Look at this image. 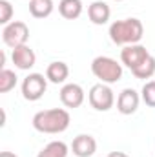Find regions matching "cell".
<instances>
[{"label": "cell", "mask_w": 155, "mask_h": 157, "mask_svg": "<svg viewBox=\"0 0 155 157\" xmlns=\"http://www.w3.org/2000/svg\"><path fill=\"white\" fill-rule=\"evenodd\" d=\"M46 90H47V77H44L42 73H29L22 80V97L29 102L42 99Z\"/></svg>", "instance_id": "obj_6"}, {"label": "cell", "mask_w": 155, "mask_h": 157, "mask_svg": "<svg viewBox=\"0 0 155 157\" xmlns=\"http://www.w3.org/2000/svg\"><path fill=\"white\" fill-rule=\"evenodd\" d=\"M141 99L146 106L150 108H155V80H150L142 86L141 90Z\"/></svg>", "instance_id": "obj_19"}, {"label": "cell", "mask_w": 155, "mask_h": 157, "mask_svg": "<svg viewBox=\"0 0 155 157\" xmlns=\"http://www.w3.org/2000/svg\"><path fill=\"white\" fill-rule=\"evenodd\" d=\"M71 152L77 157H91L97 152V141L88 133H80L71 143Z\"/></svg>", "instance_id": "obj_11"}, {"label": "cell", "mask_w": 155, "mask_h": 157, "mask_svg": "<svg viewBox=\"0 0 155 157\" xmlns=\"http://www.w3.org/2000/svg\"><path fill=\"white\" fill-rule=\"evenodd\" d=\"M91 73L104 84H115L122 78V66L112 57H95L91 60Z\"/></svg>", "instance_id": "obj_3"}, {"label": "cell", "mask_w": 155, "mask_h": 157, "mask_svg": "<svg viewBox=\"0 0 155 157\" xmlns=\"http://www.w3.org/2000/svg\"><path fill=\"white\" fill-rule=\"evenodd\" d=\"M110 17H112V9H110V6H108L106 2L95 0L93 4H89V7H88V18H89L95 26L106 24V22L110 20Z\"/></svg>", "instance_id": "obj_12"}, {"label": "cell", "mask_w": 155, "mask_h": 157, "mask_svg": "<svg viewBox=\"0 0 155 157\" xmlns=\"http://www.w3.org/2000/svg\"><path fill=\"white\" fill-rule=\"evenodd\" d=\"M144 35V26L139 18H124L115 20L110 26V39L117 46H130L139 44V40Z\"/></svg>", "instance_id": "obj_2"}, {"label": "cell", "mask_w": 155, "mask_h": 157, "mask_svg": "<svg viewBox=\"0 0 155 157\" xmlns=\"http://www.w3.org/2000/svg\"><path fill=\"white\" fill-rule=\"evenodd\" d=\"M131 73H133L137 78H144V80H146V78H152L155 75V57L150 55V57H148L139 68H135Z\"/></svg>", "instance_id": "obj_17"}, {"label": "cell", "mask_w": 155, "mask_h": 157, "mask_svg": "<svg viewBox=\"0 0 155 157\" xmlns=\"http://www.w3.org/2000/svg\"><path fill=\"white\" fill-rule=\"evenodd\" d=\"M53 0H31L29 2V13L35 18H46L53 13Z\"/></svg>", "instance_id": "obj_16"}, {"label": "cell", "mask_w": 155, "mask_h": 157, "mask_svg": "<svg viewBox=\"0 0 155 157\" xmlns=\"http://www.w3.org/2000/svg\"><path fill=\"white\" fill-rule=\"evenodd\" d=\"M84 90H82V86L80 84H75V82H68V84H64L62 86V90H60V102L66 106V108H78V106H82V102H84Z\"/></svg>", "instance_id": "obj_9"}, {"label": "cell", "mask_w": 155, "mask_h": 157, "mask_svg": "<svg viewBox=\"0 0 155 157\" xmlns=\"http://www.w3.org/2000/svg\"><path fill=\"white\" fill-rule=\"evenodd\" d=\"M11 17H13V6H11V2L9 0H0V24L7 26L9 22H13Z\"/></svg>", "instance_id": "obj_20"}, {"label": "cell", "mask_w": 155, "mask_h": 157, "mask_svg": "<svg viewBox=\"0 0 155 157\" xmlns=\"http://www.w3.org/2000/svg\"><path fill=\"white\" fill-rule=\"evenodd\" d=\"M141 95L133 90V88H124L119 97H117V110L122 113V115H131L137 112L139 108V102H141Z\"/></svg>", "instance_id": "obj_8"}, {"label": "cell", "mask_w": 155, "mask_h": 157, "mask_svg": "<svg viewBox=\"0 0 155 157\" xmlns=\"http://www.w3.org/2000/svg\"><path fill=\"white\" fill-rule=\"evenodd\" d=\"M33 128L40 133H62L68 130L71 117L70 112L64 108H51V110H42L33 115Z\"/></svg>", "instance_id": "obj_1"}, {"label": "cell", "mask_w": 155, "mask_h": 157, "mask_svg": "<svg viewBox=\"0 0 155 157\" xmlns=\"http://www.w3.org/2000/svg\"><path fill=\"white\" fill-rule=\"evenodd\" d=\"M148 57H150L148 49H146L144 46H141V44H130V46H124L122 51H120V62H122L126 68H130L131 71H133L135 68H139Z\"/></svg>", "instance_id": "obj_7"}, {"label": "cell", "mask_w": 155, "mask_h": 157, "mask_svg": "<svg viewBox=\"0 0 155 157\" xmlns=\"http://www.w3.org/2000/svg\"><path fill=\"white\" fill-rule=\"evenodd\" d=\"M0 157H18V155H15L13 152H2V154H0Z\"/></svg>", "instance_id": "obj_23"}, {"label": "cell", "mask_w": 155, "mask_h": 157, "mask_svg": "<svg viewBox=\"0 0 155 157\" xmlns=\"http://www.w3.org/2000/svg\"><path fill=\"white\" fill-rule=\"evenodd\" d=\"M59 13L66 20H75L82 15V2L80 0H60L59 2Z\"/></svg>", "instance_id": "obj_14"}, {"label": "cell", "mask_w": 155, "mask_h": 157, "mask_svg": "<svg viewBox=\"0 0 155 157\" xmlns=\"http://www.w3.org/2000/svg\"><path fill=\"white\" fill-rule=\"evenodd\" d=\"M68 152L70 148L64 141H51L40 150L37 157H68Z\"/></svg>", "instance_id": "obj_15"}, {"label": "cell", "mask_w": 155, "mask_h": 157, "mask_svg": "<svg viewBox=\"0 0 155 157\" xmlns=\"http://www.w3.org/2000/svg\"><path fill=\"white\" fill-rule=\"evenodd\" d=\"M46 77H47L49 82H53V84H64L66 78L70 77V68H68L66 62H62V60H55V62H51V64L47 66V70H46Z\"/></svg>", "instance_id": "obj_13"}, {"label": "cell", "mask_w": 155, "mask_h": 157, "mask_svg": "<svg viewBox=\"0 0 155 157\" xmlns=\"http://www.w3.org/2000/svg\"><path fill=\"white\" fill-rule=\"evenodd\" d=\"M17 75L11 70H0V93H7L17 86Z\"/></svg>", "instance_id": "obj_18"}, {"label": "cell", "mask_w": 155, "mask_h": 157, "mask_svg": "<svg viewBox=\"0 0 155 157\" xmlns=\"http://www.w3.org/2000/svg\"><path fill=\"white\" fill-rule=\"evenodd\" d=\"M4 66H6V51H0V68L4 70Z\"/></svg>", "instance_id": "obj_21"}, {"label": "cell", "mask_w": 155, "mask_h": 157, "mask_svg": "<svg viewBox=\"0 0 155 157\" xmlns=\"http://www.w3.org/2000/svg\"><path fill=\"white\" fill-rule=\"evenodd\" d=\"M88 101H89L91 108H95L97 112H108L115 104V95H113V90L110 88V84L99 82V84L91 86V90L88 93Z\"/></svg>", "instance_id": "obj_4"}, {"label": "cell", "mask_w": 155, "mask_h": 157, "mask_svg": "<svg viewBox=\"0 0 155 157\" xmlns=\"http://www.w3.org/2000/svg\"><path fill=\"white\" fill-rule=\"evenodd\" d=\"M11 60H13L15 68L28 71V70H31L35 66L37 55H35V51L28 44H24V46H18V48H13L11 49Z\"/></svg>", "instance_id": "obj_10"}, {"label": "cell", "mask_w": 155, "mask_h": 157, "mask_svg": "<svg viewBox=\"0 0 155 157\" xmlns=\"http://www.w3.org/2000/svg\"><path fill=\"white\" fill-rule=\"evenodd\" d=\"M108 157H130L128 154H124V152H112Z\"/></svg>", "instance_id": "obj_22"}, {"label": "cell", "mask_w": 155, "mask_h": 157, "mask_svg": "<svg viewBox=\"0 0 155 157\" xmlns=\"http://www.w3.org/2000/svg\"><path fill=\"white\" fill-rule=\"evenodd\" d=\"M28 39H29V28L26 26V22L13 20L7 26H4V29H2V40L11 49L18 48V46H24L28 42Z\"/></svg>", "instance_id": "obj_5"}, {"label": "cell", "mask_w": 155, "mask_h": 157, "mask_svg": "<svg viewBox=\"0 0 155 157\" xmlns=\"http://www.w3.org/2000/svg\"><path fill=\"white\" fill-rule=\"evenodd\" d=\"M115 2H122V0H115Z\"/></svg>", "instance_id": "obj_24"}]
</instances>
